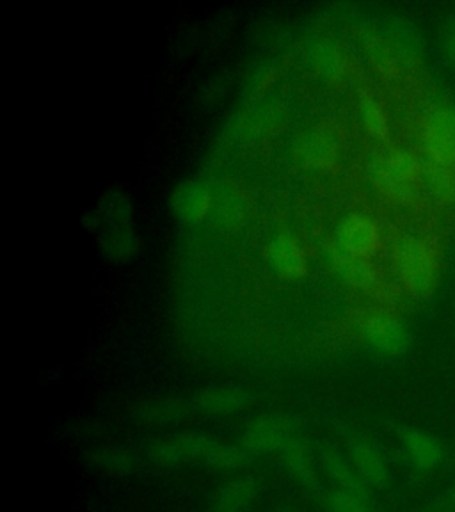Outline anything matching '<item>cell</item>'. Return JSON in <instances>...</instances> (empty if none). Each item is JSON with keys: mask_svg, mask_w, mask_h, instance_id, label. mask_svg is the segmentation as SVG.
Here are the masks:
<instances>
[{"mask_svg": "<svg viewBox=\"0 0 455 512\" xmlns=\"http://www.w3.org/2000/svg\"><path fill=\"white\" fill-rule=\"evenodd\" d=\"M418 153L424 162L425 194L441 205L455 201V104L431 95L416 120Z\"/></svg>", "mask_w": 455, "mask_h": 512, "instance_id": "obj_1", "label": "cell"}, {"mask_svg": "<svg viewBox=\"0 0 455 512\" xmlns=\"http://www.w3.org/2000/svg\"><path fill=\"white\" fill-rule=\"evenodd\" d=\"M392 267L400 288L409 297L431 296L440 281V242L427 233H400L393 242Z\"/></svg>", "mask_w": 455, "mask_h": 512, "instance_id": "obj_2", "label": "cell"}, {"mask_svg": "<svg viewBox=\"0 0 455 512\" xmlns=\"http://www.w3.org/2000/svg\"><path fill=\"white\" fill-rule=\"evenodd\" d=\"M397 438L409 468L420 477H431L440 470H447L452 457V448L448 447L447 441L411 425H400Z\"/></svg>", "mask_w": 455, "mask_h": 512, "instance_id": "obj_3", "label": "cell"}, {"mask_svg": "<svg viewBox=\"0 0 455 512\" xmlns=\"http://www.w3.org/2000/svg\"><path fill=\"white\" fill-rule=\"evenodd\" d=\"M360 336L372 351L386 358L406 354L411 345L408 326L392 312L370 313L361 324Z\"/></svg>", "mask_w": 455, "mask_h": 512, "instance_id": "obj_4", "label": "cell"}, {"mask_svg": "<svg viewBox=\"0 0 455 512\" xmlns=\"http://www.w3.org/2000/svg\"><path fill=\"white\" fill-rule=\"evenodd\" d=\"M296 436V420L281 413H265L249 420L242 432L240 443L251 454L280 452L290 438Z\"/></svg>", "mask_w": 455, "mask_h": 512, "instance_id": "obj_5", "label": "cell"}, {"mask_svg": "<svg viewBox=\"0 0 455 512\" xmlns=\"http://www.w3.org/2000/svg\"><path fill=\"white\" fill-rule=\"evenodd\" d=\"M347 456L361 479L367 482L368 488L386 489L392 486V466L376 443L363 436H354L347 443Z\"/></svg>", "mask_w": 455, "mask_h": 512, "instance_id": "obj_6", "label": "cell"}, {"mask_svg": "<svg viewBox=\"0 0 455 512\" xmlns=\"http://www.w3.org/2000/svg\"><path fill=\"white\" fill-rule=\"evenodd\" d=\"M214 203L212 187L207 180L189 178L175 187L171 194V208L184 223L198 226L207 219Z\"/></svg>", "mask_w": 455, "mask_h": 512, "instance_id": "obj_7", "label": "cell"}, {"mask_svg": "<svg viewBox=\"0 0 455 512\" xmlns=\"http://www.w3.org/2000/svg\"><path fill=\"white\" fill-rule=\"evenodd\" d=\"M214 441L210 440L205 434H178L171 436L166 440L155 443L150 448V457L155 463L160 464H180L189 463V461H198L205 459L208 448L212 447Z\"/></svg>", "mask_w": 455, "mask_h": 512, "instance_id": "obj_8", "label": "cell"}, {"mask_svg": "<svg viewBox=\"0 0 455 512\" xmlns=\"http://www.w3.org/2000/svg\"><path fill=\"white\" fill-rule=\"evenodd\" d=\"M280 459L288 475L296 480L304 491H308V493L319 491V475L315 470L312 454L304 445V441L299 440L297 436L290 438L280 448Z\"/></svg>", "mask_w": 455, "mask_h": 512, "instance_id": "obj_9", "label": "cell"}, {"mask_svg": "<svg viewBox=\"0 0 455 512\" xmlns=\"http://www.w3.org/2000/svg\"><path fill=\"white\" fill-rule=\"evenodd\" d=\"M253 395L242 386H210L196 395V404L208 415H233L249 408Z\"/></svg>", "mask_w": 455, "mask_h": 512, "instance_id": "obj_10", "label": "cell"}, {"mask_svg": "<svg viewBox=\"0 0 455 512\" xmlns=\"http://www.w3.org/2000/svg\"><path fill=\"white\" fill-rule=\"evenodd\" d=\"M258 480L253 477H237L217 489L212 498V512H246L258 498Z\"/></svg>", "mask_w": 455, "mask_h": 512, "instance_id": "obj_11", "label": "cell"}, {"mask_svg": "<svg viewBox=\"0 0 455 512\" xmlns=\"http://www.w3.org/2000/svg\"><path fill=\"white\" fill-rule=\"evenodd\" d=\"M187 415V404L180 397L164 395L141 400L134 409L137 422L144 425L175 424Z\"/></svg>", "mask_w": 455, "mask_h": 512, "instance_id": "obj_12", "label": "cell"}, {"mask_svg": "<svg viewBox=\"0 0 455 512\" xmlns=\"http://www.w3.org/2000/svg\"><path fill=\"white\" fill-rule=\"evenodd\" d=\"M322 466L329 475V479L335 482V488L351 489V491H360L368 493V486L365 480L361 479L360 473L354 468L351 459L347 454H342L336 448H324L322 452Z\"/></svg>", "mask_w": 455, "mask_h": 512, "instance_id": "obj_13", "label": "cell"}, {"mask_svg": "<svg viewBox=\"0 0 455 512\" xmlns=\"http://www.w3.org/2000/svg\"><path fill=\"white\" fill-rule=\"evenodd\" d=\"M88 463L98 470L112 477H125L136 470V456L132 450L120 445H105L89 450Z\"/></svg>", "mask_w": 455, "mask_h": 512, "instance_id": "obj_14", "label": "cell"}, {"mask_svg": "<svg viewBox=\"0 0 455 512\" xmlns=\"http://www.w3.org/2000/svg\"><path fill=\"white\" fill-rule=\"evenodd\" d=\"M249 459H251V452L242 443L233 445V443L214 441L212 447L208 448L207 456L203 461L214 470L228 472V470H237V468L246 466Z\"/></svg>", "mask_w": 455, "mask_h": 512, "instance_id": "obj_15", "label": "cell"}, {"mask_svg": "<svg viewBox=\"0 0 455 512\" xmlns=\"http://www.w3.org/2000/svg\"><path fill=\"white\" fill-rule=\"evenodd\" d=\"M368 493L335 488L326 496L329 512H376L368 500Z\"/></svg>", "mask_w": 455, "mask_h": 512, "instance_id": "obj_16", "label": "cell"}, {"mask_svg": "<svg viewBox=\"0 0 455 512\" xmlns=\"http://www.w3.org/2000/svg\"><path fill=\"white\" fill-rule=\"evenodd\" d=\"M425 507H434V509H447V511H455V477L447 488L441 491L432 502Z\"/></svg>", "mask_w": 455, "mask_h": 512, "instance_id": "obj_17", "label": "cell"}, {"mask_svg": "<svg viewBox=\"0 0 455 512\" xmlns=\"http://www.w3.org/2000/svg\"><path fill=\"white\" fill-rule=\"evenodd\" d=\"M443 47H445L448 61L455 66V16L448 22L447 29H445Z\"/></svg>", "mask_w": 455, "mask_h": 512, "instance_id": "obj_18", "label": "cell"}, {"mask_svg": "<svg viewBox=\"0 0 455 512\" xmlns=\"http://www.w3.org/2000/svg\"><path fill=\"white\" fill-rule=\"evenodd\" d=\"M420 512H455V511H447V509H434V507H424Z\"/></svg>", "mask_w": 455, "mask_h": 512, "instance_id": "obj_19", "label": "cell"}, {"mask_svg": "<svg viewBox=\"0 0 455 512\" xmlns=\"http://www.w3.org/2000/svg\"><path fill=\"white\" fill-rule=\"evenodd\" d=\"M448 468H455V447L452 448V457H450V464H448Z\"/></svg>", "mask_w": 455, "mask_h": 512, "instance_id": "obj_20", "label": "cell"}, {"mask_svg": "<svg viewBox=\"0 0 455 512\" xmlns=\"http://www.w3.org/2000/svg\"><path fill=\"white\" fill-rule=\"evenodd\" d=\"M287 512H290V511H287Z\"/></svg>", "mask_w": 455, "mask_h": 512, "instance_id": "obj_21", "label": "cell"}, {"mask_svg": "<svg viewBox=\"0 0 455 512\" xmlns=\"http://www.w3.org/2000/svg\"><path fill=\"white\" fill-rule=\"evenodd\" d=\"M454 324H455V322H454Z\"/></svg>", "mask_w": 455, "mask_h": 512, "instance_id": "obj_22", "label": "cell"}]
</instances>
